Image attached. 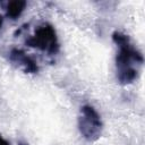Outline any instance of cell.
Masks as SVG:
<instances>
[{
	"instance_id": "6da1fadb",
	"label": "cell",
	"mask_w": 145,
	"mask_h": 145,
	"mask_svg": "<svg viewBox=\"0 0 145 145\" xmlns=\"http://www.w3.org/2000/svg\"><path fill=\"white\" fill-rule=\"evenodd\" d=\"M112 40L119 48V52L116 57L117 78L122 85L130 84L138 76V70L135 66H140L144 58L142 53L131 45L129 37L123 33L113 32Z\"/></svg>"
},
{
	"instance_id": "7a4b0ae2",
	"label": "cell",
	"mask_w": 145,
	"mask_h": 145,
	"mask_svg": "<svg viewBox=\"0 0 145 145\" xmlns=\"http://www.w3.org/2000/svg\"><path fill=\"white\" fill-rule=\"evenodd\" d=\"M26 45L31 48H36L41 51L48 52L49 54H56L59 52V42L54 27L49 23H43L39 25L34 34L27 37Z\"/></svg>"
},
{
	"instance_id": "3957f363",
	"label": "cell",
	"mask_w": 145,
	"mask_h": 145,
	"mask_svg": "<svg viewBox=\"0 0 145 145\" xmlns=\"http://www.w3.org/2000/svg\"><path fill=\"white\" fill-rule=\"evenodd\" d=\"M78 128L83 137L89 142H95L101 137L103 125L100 114L93 106L83 105L80 108Z\"/></svg>"
},
{
	"instance_id": "277c9868",
	"label": "cell",
	"mask_w": 145,
	"mask_h": 145,
	"mask_svg": "<svg viewBox=\"0 0 145 145\" xmlns=\"http://www.w3.org/2000/svg\"><path fill=\"white\" fill-rule=\"evenodd\" d=\"M9 60L17 67L22 68L26 74H35L39 71V66L36 61L32 57L27 56L20 49H17V48L11 49L9 53Z\"/></svg>"
},
{
	"instance_id": "5b68a950",
	"label": "cell",
	"mask_w": 145,
	"mask_h": 145,
	"mask_svg": "<svg viewBox=\"0 0 145 145\" xmlns=\"http://www.w3.org/2000/svg\"><path fill=\"white\" fill-rule=\"evenodd\" d=\"M26 1L25 0H12L9 1L6 6V15L7 17L11 18V19H16L17 17H19L22 15V12L24 11L25 7H26Z\"/></svg>"
},
{
	"instance_id": "8992f818",
	"label": "cell",
	"mask_w": 145,
	"mask_h": 145,
	"mask_svg": "<svg viewBox=\"0 0 145 145\" xmlns=\"http://www.w3.org/2000/svg\"><path fill=\"white\" fill-rule=\"evenodd\" d=\"M0 145H9V143H8L6 139H3V138L1 137V135H0Z\"/></svg>"
},
{
	"instance_id": "52a82bcc",
	"label": "cell",
	"mask_w": 145,
	"mask_h": 145,
	"mask_svg": "<svg viewBox=\"0 0 145 145\" xmlns=\"http://www.w3.org/2000/svg\"><path fill=\"white\" fill-rule=\"evenodd\" d=\"M2 22H3V18H2V16L0 15V29H1V26H2Z\"/></svg>"
}]
</instances>
